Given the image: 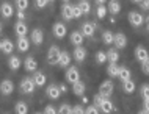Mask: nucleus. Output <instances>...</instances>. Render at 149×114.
<instances>
[{
    "instance_id": "44",
    "label": "nucleus",
    "mask_w": 149,
    "mask_h": 114,
    "mask_svg": "<svg viewBox=\"0 0 149 114\" xmlns=\"http://www.w3.org/2000/svg\"><path fill=\"white\" fill-rule=\"evenodd\" d=\"M47 0H35V6L36 8H46V5H47Z\"/></svg>"
},
{
    "instance_id": "29",
    "label": "nucleus",
    "mask_w": 149,
    "mask_h": 114,
    "mask_svg": "<svg viewBox=\"0 0 149 114\" xmlns=\"http://www.w3.org/2000/svg\"><path fill=\"white\" fill-rule=\"evenodd\" d=\"M77 6L80 8V11H82L83 14H88L91 11V5H90V2H88V0H79Z\"/></svg>"
},
{
    "instance_id": "11",
    "label": "nucleus",
    "mask_w": 149,
    "mask_h": 114,
    "mask_svg": "<svg viewBox=\"0 0 149 114\" xmlns=\"http://www.w3.org/2000/svg\"><path fill=\"white\" fill-rule=\"evenodd\" d=\"M27 31H29V27L25 25L24 20H17V22L14 23V33L17 36H25Z\"/></svg>"
},
{
    "instance_id": "56",
    "label": "nucleus",
    "mask_w": 149,
    "mask_h": 114,
    "mask_svg": "<svg viewBox=\"0 0 149 114\" xmlns=\"http://www.w3.org/2000/svg\"><path fill=\"white\" fill-rule=\"evenodd\" d=\"M47 2H54V0H47Z\"/></svg>"
},
{
    "instance_id": "2",
    "label": "nucleus",
    "mask_w": 149,
    "mask_h": 114,
    "mask_svg": "<svg viewBox=\"0 0 149 114\" xmlns=\"http://www.w3.org/2000/svg\"><path fill=\"white\" fill-rule=\"evenodd\" d=\"M35 88H36V84H35L33 78H30V77H27V78H24L21 81V91L24 94H31L35 91Z\"/></svg>"
},
{
    "instance_id": "38",
    "label": "nucleus",
    "mask_w": 149,
    "mask_h": 114,
    "mask_svg": "<svg viewBox=\"0 0 149 114\" xmlns=\"http://www.w3.org/2000/svg\"><path fill=\"white\" fill-rule=\"evenodd\" d=\"M140 94H141V97L144 100L149 99V84H143L141 86V91H140Z\"/></svg>"
},
{
    "instance_id": "24",
    "label": "nucleus",
    "mask_w": 149,
    "mask_h": 114,
    "mask_svg": "<svg viewBox=\"0 0 149 114\" xmlns=\"http://www.w3.org/2000/svg\"><path fill=\"white\" fill-rule=\"evenodd\" d=\"M13 48H14V46H13V42H11L10 39H3L2 41V48H0V50H2L3 53L10 55L11 52H13Z\"/></svg>"
},
{
    "instance_id": "22",
    "label": "nucleus",
    "mask_w": 149,
    "mask_h": 114,
    "mask_svg": "<svg viewBox=\"0 0 149 114\" xmlns=\"http://www.w3.org/2000/svg\"><path fill=\"white\" fill-rule=\"evenodd\" d=\"M99 109L102 113H105V114H108V113H111L113 111V103H111L108 99H104L102 100V103H100V106H99Z\"/></svg>"
},
{
    "instance_id": "57",
    "label": "nucleus",
    "mask_w": 149,
    "mask_h": 114,
    "mask_svg": "<svg viewBox=\"0 0 149 114\" xmlns=\"http://www.w3.org/2000/svg\"><path fill=\"white\" fill-rule=\"evenodd\" d=\"M63 2H69V0H63Z\"/></svg>"
},
{
    "instance_id": "30",
    "label": "nucleus",
    "mask_w": 149,
    "mask_h": 114,
    "mask_svg": "<svg viewBox=\"0 0 149 114\" xmlns=\"http://www.w3.org/2000/svg\"><path fill=\"white\" fill-rule=\"evenodd\" d=\"M113 39H115V35L111 33V31L105 30V31L102 33V41H104V44H107V46H110V44H113Z\"/></svg>"
},
{
    "instance_id": "53",
    "label": "nucleus",
    "mask_w": 149,
    "mask_h": 114,
    "mask_svg": "<svg viewBox=\"0 0 149 114\" xmlns=\"http://www.w3.org/2000/svg\"><path fill=\"white\" fill-rule=\"evenodd\" d=\"M132 2H134V3H140L141 0H132Z\"/></svg>"
},
{
    "instance_id": "42",
    "label": "nucleus",
    "mask_w": 149,
    "mask_h": 114,
    "mask_svg": "<svg viewBox=\"0 0 149 114\" xmlns=\"http://www.w3.org/2000/svg\"><path fill=\"white\" fill-rule=\"evenodd\" d=\"M44 114H57V109L52 106V105H47V106L44 108Z\"/></svg>"
},
{
    "instance_id": "45",
    "label": "nucleus",
    "mask_w": 149,
    "mask_h": 114,
    "mask_svg": "<svg viewBox=\"0 0 149 114\" xmlns=\"http://www.w3.org/2000/svg\"><path fill=\"white\" fill-rule=\"evenodd\" d=\"M141 70H143L146 75H149V59H146L144 63H141Z\"/></svg>"
},
{
    "instance_id": "25",
    "label": "nucleus",
    "mask_w": 149,
    "mask_h": 114,
    "mask_svg": "<svg viewBox=\"0 0 149 114\" xmlns=\"http://www.w3.org/2000/svg\"><path fill=\"white\" fill-rule=\"evenodd\" d=\"M107 74H108V77H118V74H119V67H118V64L116 63H108V67H107Z\"/></svg>"
},
{
    "instance_id": "46",
    "label": "nucleus",
    "mask_w": 149,
    "mask_h": 114,
    "mask_svg": "<svg viewBox=\"0 0 149 114\" xmlns=\"http://www.w3.org/2000/svg\"><path fill=\"white\" fill-rule=\"evenodd\" d=\"M140 8H141V10H149V0H141V2H140Z\"/></svg>"
},
{
    "instance_id": "17",
    "label": "nucleus",
    "mask_w": 149,
    "mask_h": 114,
    "mask_svg": "<svg viewBox=\"0 0 149 114\" xmlns=\"http://www.w3.org/2000/svg\"><path fill=\"white\" fill-rule=\"evenodd\" d=\"M85 83H83V81H75L74 84H72V92H74V95H80L82 97L83 94H85Z\"/></svg>"
},
{
    "instance_id": "51",
    "label": "nucleus",
    "mask_w": 149,
    "mask_h": 114,
    "mask_svg": "<svg viewBox=\"0 0 149 114\" xmlns=\"http://www.w3.org/2000/svg\"><path fill=\"white\" fill-rule=\"evenodd\" d=\"M82 102H83V103H88V97H85V94L82 95Z\"/></svg>"
},
{
    "instance_id": "54",
    "label": "nucleus",
    "mask_w": 149,
    "mask_h": 114,
    "mask_svg": "<svg viewBox=\"0 0 149 114\" xmlns=\"http://www.w3.org/2000/svg\"><path fill=\"white\" fill-rule=\"evenodd\" d=\"M0 48H2V39H0Z\"/></svg>"
},
{
    "instance_id": "48",
    "label": "nucleus",
    "mask_w": 149,
    "mask_h": 114,
    "mask_svg": "<svg viewBox=\"0 0 149 114\" xmlns=\"http://www.w3.org/2000/svg\"><path fill=\"white\" fill-rule=\"evenodd\" d=\"M143 106H144V109H146V111L149 113V99H148V100H144V103H143Z\"/></svg>"
},
{
    "instance_id": "8",
    "label": "nucleus",
    "mask_w": 149,
    "mask_h": 114,
    "mask_svg": "<svg viewBox=\"0 0 149 114\" xmlns=\"http://www.w3.org/2000/svg\"><path fill=\"white\" fill-rule=\"evenodd\" d=\"M134 53H135V58L138 59L140 63H144L146 59H149V53H148V50L143 46H136Z\"/></svg>"
},
{
    "instance_id": "1",
    "label": "nucleus",
    "mask_w": 149,
    "mask_h": 114,
    "mask_svg": "<svg viewBox=\"0 0 149 114\" xmlns=\"http://www.w3.org/2000/svg\"><path fill=\"white\" fill-rule=\"evenodd\" d=\"M113 91H115L113 81L105 80V81H102V83H100V86H99V94L102 95L104 99H110V95L113 94Z\"/></svg>"
},
{
    "instance_id": "16",
    "label": "nucleus",
    "mask_w": 149,
    "mask_h": 114,
    "mask_svg": "<svg viewBox=\"0 0 149 114\" xmlns=\"http://www.w3.org/2000/svg\"><path fill=\"white\" fill-rule=\"evenodd\" d=\"M83 39H85V36L82 35V31H72V33H71V42L74 44L75 47L82 46Z\"/></svg>"
},
{
    "instance_id": "6",
    "label": "nucleus",
    "mask_w": 149,
    "mask_h": 114,
    "mask_svg": "<svg viewBox=\"0 0 149 114\" xmlns=\"http://www.w3.org/2000/svg\"><path fill=\"white\" fill-rule=\"evenodd\" d=\"M66 80L69 81V83H72V84H74L75 81H79V80H80L79 69L75 67V66H72V67H69V69L66 70Z\"/></svg>"
},
{
    "instance_id": "39",
    "label": "nucleus",
    "mask_w": 149,
    "mask_h": 114,
    "mask_svg": "<svg viewBox=\"0 0 149 114\" xmlns=\"http://www.w3.org/2000/svg\"><path fill=\"white\" fill-rule=\"evenodd\" d=\"M72 114H85V108H83L82 105H75V106L72 108Z\"/></svg>"
},
{
    "instance_id": "32",
    "label": "nucleus",
    "mask_w": 149,
    "mask_h": 114,
    "mask_svg": "<svg viewBox=\"0 0 149 114\" xmlns=\"http://www.w3.org/2000/svg\"><path fill=\"white\" fill-rule=\"evenodd\" d=\"M118 59H119V53L116 50H108L107 52V61L108 63H118Z\"/></svg>"
},
{
    "instance_id": "41",
    "label": "nucleus",
    "mask_w": 149,
    "mask_h": 114,
    "mask_svg": "<svg viewBox=\"0 0 149 114\" xmlns=\"http://www.w3.org/2000/svg\"><path fill=\"white\" fill-rule=\"evenodd\" d=\"M82 14H83V13L80 11V8H79L77 5H75V6H72V17H75V19H77V17H80Z\"/></svg>"
},
{
    "instance_id": "27",
    "label": "nucleus",
    "mask_w": 149,
    "mask_h": 114,
    "mask_svg": "<svg viewBox=\"0 0 149 114\" xmlns=\"http://www.w3.org/2000/svg\"><path fill=\"white\" fill-rule=\"evenodd\" d=\"M33 81L36 86H44L46 84V75L42 74V72H36L33 75Z\"/></svg>"
},
{
    "instance_id": "36",
    "label": "nucleus",
    "mask_w": 149,
    "mask_h": 114,
    "mask_svg": "<svg viewBox=\"0 0 149 114\" xmlns=\"http://www.w3.org/2000/svg\"><path fill=\"white\" fill-rule=\"evenodd\" d=\"M96 61H97L99 64L107 63V53L105 52H97V53H96Z\"/></svg>"
},
{
    "instance_id": "47",
    "label": "nucleus",
    "mask_w": 149,
    "mask_h": 114,
    "mask_svg": "<svg viewBox=\"0 0 149 114\" xmlns=\"http://www.w3.org/2000/svg\"><path fill=\"white\" fill-rule=\"evenodd\" d=\"M17 19H19V20H24V19H25V13H24L22 10H17Z\"/></svg>"
},
{
    "instance_id": "9",
    "label": "nucleus",
    "mask_w": 149,
    "mask_h": 114,
    "mask_svg": "<svg viewBox=\"0 0 149 114\" xmlns=\"http://www.w3.org/2000/svg\"><path fill=\"white\" fill-rule=\"evenodd\" d=\"M46 94H47V97H50L52 100H58L61 91H60V88L57 86V84H50V86L46 89Z\"/></svg>"
},
{
    "instance_id": "18",
    "label": "nucleus",
    "mask_w": 149,
    "mask_h": 114,
    "mask_svg": "<svg viewBox=\"0 0 149 114\" xmlns=\"http://www.w3.org/2000/svg\"><path fill=\"white\" fill-rule=\"evenodd\" d=\"M61 16H63V19H64V20H71V19H74V17H72V5H69L68 2L61 6Z\"/></svg>"
},
{
    "instance_id": "4",
    "label": "nucleus",
    "mask_w": 149,
    "mask_h": 114,
    "mask_svg": "<svg viewBox=\"0 0 149 114\" xmlns=\"http://www.w3.org/2000/svg\"><path fill=\"white\" fill-rule=\"evenodd\" d=\"M60 48L57 46H52L49 48V53H47V59H49V63L52 66H55V64H58V59H60Z\"/></svg>"
},
{
    "instance_id": "5",
    "label": "nucleus",
    "mask_w": 149,
    "mask_h": 114,
    "mask_svg": "<svg viewBox=\"0 0 149 114\" xmlns=\"http://www.w3.org/2000/svg\"><path fill=\"white\" fill-rule=\"evenodd\" d=\"M96 33V23L94 22H85L82 23V35L86 38H93Z\"/></svg>"
},
{
    "instance_id": "35",
    "label": "nucleus",
    "mask_w": 149,
    "mask_h": 114,
    "mask_svg": "<svg viewBox=\"0 0 149 114\" xmlns=\"http://www.w3.org/2000/svg\"><path fill=\"white\" fill-rule=\"evenodd\" d=\"M57 114H72V106H69L68 103H64V105H61V106L58 108Z\"/></svg>"
},
{
    "instance_id": "3",
    "label": "nucleus",
    "mask_w": 149,
    "mask_h": 114,
    "mask_svg": "<svg viewBox=\"0 0 149 114\" xmlns=\"http://www.w3.org/2000/svg\"><path fill=\"white\" fill-rule=\"evenodd\" d=\"M127 19H129V22H130V25H134V27H140V25H143V22H144V17L141 16V13H138V11H130L127 16Z\"/></svg>"
},
{
    "instance_id": "34",
    "label": "nucleus",
    "mask_w": 149,
    "mask_h": 114,
    "mask_svg": "<svg viewBox=\"0 0 149 114\" xmlns=\"http://www.w3.org/2000/svg\"><path fill=\"white\" fill-rule=\"evenodd\" d=\"M107 13H108V10L104 5H99L97 6V10H96V16H97V19H105V16H107Z\"/></svg>"
},
{
    "instance_id": "26",
    "label": "nucleus",
    "mask_w": 149,
    "mask_h": 114,
    "mask_svg": "<svg viewBox=\"0 0 149 114\" xmlns=\"http://www.w3.org/2000/svg\"><path fill=\"white\" fill-rule=\"evenodd\" d=\"M123 91L126 92V94H132V92L135 91V83H134L132 80L123 81Z\"/></svg>"
},
{
    "instance_id": "21",
    "label": "nucleus",
    "mask_w": 149,
    "mask_h": 114,
    "mask_svg": "<svg viewBox=\"0 0 149 114\" xmlns=\"http://www.w3.org/2000/svg\"><path fill=\"white\" fill-rule=\"evenodd\" d=\"M71 63V55L68 52H60V59H58V64L61 67H68Z\"/></svg>"
},
{
    "instance_id": "31",
    "label": "nucleus",
    "mask_w": 149,
    "mask_h": 114,
    "mask_svg": "<svg viewBox=\"0 0 149 114\" xmlns=\"http://www.w3.org/2000/svg\"><path fill=\"white\" fill-rule=\"evenodd\" d=\"M118 78L121 81H126V80H130V70L127 67H119V74H118Z\"/></svg>"
},
{
    "instance_id": "49",
    "label": "nucleus",
    "mask_w": 149,
    "mask_h": 114,
    "mask_svg": "<svg viewBox=\"0 0 149 114\" xmlns=\"http://www.w3.org/2000/svg\"><path fill=\"white\" fill-rule=\"evenodd\" d=\"M60 91H61V92H66V86H64V84H60Z\"/></svg>"
},
{
    "instance_id": "59",
    "label": "nucleus",
    "mask_w": 149,
    "mask_h": 114,
    "mask_svg": "<svg viewBox=\"0 0 149 114\" xmlns=\"http://www.w3.org/2000/svg\"><path fill=\"white\" fill-rule=\"evenodd\" d=\"M148 31H149V25H148Z\"/></svg>"
},
{
    "instance_id": "23",
    "label": "nucleus",
    "mask_w": 149,
    "mask_h": 114,
    "mask_svg": "<svg viewBox=\"0 0 149 114\" xmlns=\"http://www.w3.org/2000/svg\"><path fill=\"white\" fill-rule=\"evenodd\" d=\"M107 10L110 11L111 14H119V11H121V3L118 2V0H110Z\"/></svg>"
},
{
    "instance_id": "50",
    "label": "nucleus",
    "mask_w": 149,
    "mask_h": 114,
    "mask_svg": "<svg viewBox=\"0 0 149 114\" xmlns=\"http://www.w3.org/2000/svg\"><path fill=\"white\" fill-rule=\"evenodd\" d=\"M105 2H107V0H96V3H97V5H104Z\"/></svg>"
},
{
    "instance_id": "28",
    "label": "nucleus",
    "mask_w": 149,
    "mask_h": 114,
    "mask_svg": "<svg viewBox=\"0 0 149 114\" xmlns=\"http://www.w3.org/2000/svg\"><path fill=\"white\" fill-rule=\"evenodd\" d=\"M21 64H22V61L17 58V56H11L10 61H8V66H10L11 70H17L19 67H21Z\"/></svg>"
},
{
    "instance_id": "19",
    "label": "nucleus",
    "mask_w": 149,
    "mask_h": 114,
    "mask_svg": "<svg viewBox=\"0 0 149 114\" xmlns=\"http://www.w3.org/2000/svg\"><path fill=\"white\" fill-rule=\"evenodd\" d=\"M29 47H30L29 38H25V36H19V39H17V48H19V52H27V50H29Z\"/></svg>"
},
{
    "instance_id": "55",
    "label": "nucleus",
    "mask_w": 149,
    "mask_h": 114,
    "mask_svg": "<svg viewBox=\"0 0 149 114\" xmlns=\"http://www.w3.org/2000/svg\"><path fill=\"white\" fill-rule=\"evenodd\" d=\"M0 33H2V25H0Z\"/></svg>"
},
{
    "instance_id": "33",
    "label": "nucleus",
    "mask_w": 149,
    "mask_h": 114,
    "mask_svg": "<svg viewBox=\"0 0 149 114\" xmlns=\"http://www.w3.org/2000/svg\"><path fill=\"white\" fill-rule=\"evenodd\" d=\"M14 109H16V114H27L29 113V106H27L24 102H17Z\"/></svg>"
},
{
    "instance_id": "10",
    "label": "nucleus",
    "mask_w": 149,
    "mask_h": 114,
    "mask_svg": "<svg viewBox=\"0 0 149 114\" xmlns=\"http://www.w3.org/2000/svg\"><path fill=\"white\" fill-rule=\"evenodd\" d=\"M54 35H55V38H58V39H63L64 36H66V25H63L61 22H57L54 25Z\"/></svg>"
},
{
    "instance_id": "20",
    "label": "nucleus",
    "mask_w": 149,
    "mask_h": 114,
    "mask_svg": "<svg viewBox=\"0 0 149 114\" xmlns=\"http://www.w3.org/2000/svg\"><path fill=\"white\" fill-rule=\"evenodd\" d=\"M24 64H25V70H29V72H35L38 69V63L35 61L33 56H29V58L24 61Z\"/></svg>"
},
{
    "instance_id": "43",
    "label": "nucleus",
    "mask_w": 149,
    "mask_h": 114,
    "mask_svg": "<svg viewBox=\"0 0 149 114\" xmlns=\"http://www.w3.org/2000/svg\"><path fill=\"white\" fill-rule=\"evenodd\" d=\"M102 100H104V97L100 95V94H96L94 95V106H100V103H102Z\"/></svg>"
},
{
    "instance_id": "40",
    "label": "nucleus",
    "mask_w": 149,
    "mask_h": 114,
    "mask_svg": "<svg viewBox=\"0 0 149 114\" xmlns=\"http://www.w3.org/2000/svg\"><path fill=\"white\" fill-rule=\"evenodd\" d=\"M85 114H99V108L94 106V105H91V106H88L85 109Z\"/></svg>"
},
{
    "instance_id": "12",
    "label": "nucleus",
    "mask_w": 149,
    "mask_h": 114,
    "mask_svg": "<svg viewBox=\"0 0 149 114\" xmlns=\"http://www.w3.org/2000/svg\"><path fill=\"white\" fill-rule=\"evenodd\" d=\"M113 44L116 46V48H124L127 46V38L124 33H116L115 35V39H113Z\"/></svg>"
},
{
    "instance_id": "13",
    "label": "nucleus",
    "mask_w": 149,
    "mask_h": 114,
    "mask_svg": "<svg viewBox=\"0 0 149 114\" xmlns=\"http://www.w3.org/2000/svg\"><path fill=\"white\" fill-rule=\"evenodd\" d=\"M42 41H44L42 30H39V28H35V30H31V42L36 44V46H39V44H42Z\"/></svg>"
},
{
    "instance_id": "7",
    "label": "nucleus",
    "mask_w": 149,
    "mask_h": 114,
    "mask_svg": "<svg viewBox=\"0 0 149 114\" xmlns=\"http://www.w3.org/2000/svg\"><path fill=\"white\" fill-rule=\"evenodd\" d=\"M13 91H14V83L11 80H3L2 83H0V92H2L3 95L13 94Z\"/></svg>"
},
{
    "instance_id": "58",
    "label": "nucleus",
    "mask_w": 149,
    "mask_h": 114,
    "mask_svg": "<svg viewBox=\"0 0 149 114\" xmlns=\"http://www.w3.org/2000/svg\"><path fill=\"white\" fill-rule=\"evenodd\" d=\"M36 114H42V113H36Z\"/></svg>"
},
{
    "instance_id": "52",
    "label": "nucleus",
    "mask_w": 149,
    "mask_h": 114,
    "mask_svg": "<svg viewBox=\"0 0 149 114\" xmlns=\"http://www.w3.org/2000/svg\"><path fill=\"white\" fill-rule=\"evenodd\" d=\"M138 114H149V113L146 111V109H141V111H138Z\"/></svg>"
},
{
    "instance_id": "15",
    "label": "nucleus",
    "mask_w": 149,
    "mask_h": 114,
    "mask_svg": "<svg viewBox=\"0 0 149 114\" xmlns=\"http://www.w3.org/2000/svg\"><path fill=\"white\" fill-rule=\"evenodd\" d=\"M74 58L77 63H83L86 58V48H83L82 46H79V47H75V50H74Z\"/></svg>"
},
{
    "instance_id": "14",
    "label": "nucleus",
    "mask_w": 149,
    "mask_h": 114,
    "mask_svg": "<svg viewBox=\"0 0 149 114\" xmlns=\"http://www.w3.org/2000/svg\"><path fill=\"white\" fill-rule=\"evenodd\" d=\"M0 14H2L5 19L11 17V16H13V5H11V3H8V2L2 3V5H0Z\"/></svg>"
},
{
    "instance_id": "37",
    "label": "nucleus",
    "mask_w": 149,
    "mask_h": 114,
    "mask_svg": "<svg viewBox=\"0 0 149 114\" xmlns=\"http://www.w3.org/2000/svg\"><path fill=\"white\" fill-rule=\"evenodd\" d=\"M27 6H29V0H16V8H17V10L25 11Z\"/></svg>"
}]
</instances>
